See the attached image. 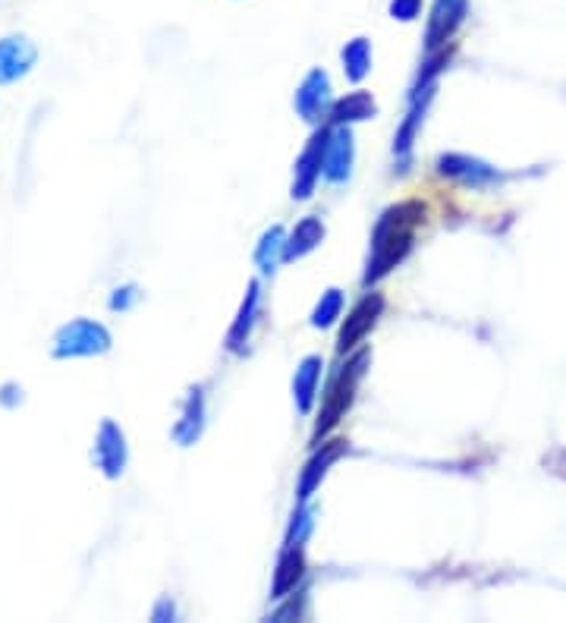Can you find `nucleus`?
Instances as JSON below:
<instances>
[{"label": "nucleus", "instance_id": "obj_23", "mask_svg": "<svg viewBox=\"0 0 566 623\" xmlns=\"http://www.w3.org/2000/svg\"><path fill=\"white\" fill-rule=\"evenodd\" d=\"M422 13V0H390V16L400 23H412Z\"/></svg>", "mask_w": 566, "mask_h": 623}, {"label": "nucleus", "instance_id": "obj_16", "mask_svg": "<svg viewBox=\"0 0 566 623\" xmlns=\"http://www.w3.org/2000/svg\"><path fill=\"white\" fill-rule=\"evenodd\" d=\"M324 240V224L321 218H315V214H309V218H302L293 233L287 236V249H283V262H296V259H306L309 252L318 249V243Z\"/></svg>", "mask_w": 566, "mask_h": 623}, {"label": "nucleus", "instance_id": "obj_20", "mask_svg": "<svg viewBox=\"0 0 566 623\" xmlns=\"http://www.w3.org/2000/svg\"><path fill=\"white\" fill-rule=\"evenodd\" d=\"M283 249H287V233H283V227L265 230V236H261V243L255 249V265L265 274H271L283 262Z\"/></svg>", "mask_w": 566, "mask_h": 623}, {"label": "nucleus", "instance_id": "obj_9", "mask_svg": "<svg viewBox=\"0 0 566 623\" xmlns=\"http://www.w3.org/2000/svg\"><path fill=\"white\" fill-rule=\"evenodd\" d=\"M38 60V48L26 35H7L0 38V85L19 82L32 73Z\"/></svg>", "mask_w": 566, "mask_h": 623}, {"label": "nucleus", "instance_id": "obj_22", "mask_svg": "<svg viewBox=\"0 0 566 623\" xmlns=\"http://www.w3.org/2000/svg\"><path fill=\"white\" fill-rule=\"evenodd\" d=\"M139 287L136 284H123V287H117L114 293H111V299H107V309L111 312H129L136 303H139Z\"/></svg>", "mask_w": 566, "mask_h": 623}, {"label": "nucleus", "instance_id": "obj_21", "mask_svg": "<svg viewBox=\"0 0 566 623\" xmlns=\"http://www.w3.org/2000/svg\"><path fill=\"white\" fill-rule=\"evenodd\" d=\"M340 312H343V293L331 287L328 293H321V299H318V306L312 312V328H331L334 321L340 318Z\"/></svg>", "mask_w": 566, "mask_h": 623}, {"label": "nucleus", "instance_id": "obj_8", "mask_svg": "<svg viewBox=\"0 0 566 623\" xmlns=\"http://www.w3.org/2000/svg\"><path fill=\"white\" fill-rule=\"evenodd\" d=\"M296 111L302 120L318 123L321 117H331L334 111V95H331V76L324 70H312L302 79L299 92H296Z\"/></svg>", "mask_w": 566, "mask_h": 623}, {"label": "nucleus", "instance_id": "obj_15", "mask_svg": "<svg viewBox=\"0 0 566 623\" xmlns=\"http://www.w3.org/2000/svg\"><path fill=\"white\" fill-rule=\"evenodd\" d=\"M258 306H261V290H258V284L252 281L249 290H246L243 306H239V312H236L233 328H230V334H227V350H230V353L246 350V343H249V337H252V328H255V321H258Z\"/></svg>", "mask_w": 566, "mask_h": 623}, {"label": "nucleus", "instance_id": "obj_17", "mask_svg": "<svg viewBox=\"0 0 566 623\" xmlns=\"http://www.w3.org/2000/svg\"><path fill=\"white\" fill-rule=\"evenodd\" d=\"M438 170L444 177H453L466 186H482L488 180H494V170L475 158H463V155H444L438 158Z\"/></svg>", "mask_w": 566, "mask_h": 623}, {"label": "nucleus", "instance_id": "obj_12", "mask_svg": "<svg viewBox=\"0 0 566 623\" xmlns=\"http://www.w3.org/2000/svg\"><path fill=\"white\" fill-rule=\"evenodd\" d=\"M302 573H306V551H302V545L287 542V548H283L280 561H277V570H274L271 598H287L296 589Z\"/></svg>", "mask_w": 566, "mask_h": 623}, {"label": "nucleus", "instance_id": "obj_24", "mask_svg": "<svg viewBox=\"0 0 566 623\" xmlns=\"http://www.w3.org/2000/svg\"><path fill=\"white\" fill-rule=\"evenodd\" d=\"M23 403V388H19V384H4V388H0V406H7V410H16V406Z\"/></svg>", "mask_w": 566, "mask_h": 623}, {"label": "nucleus", "instance_id": "obj_11", "mask_svg": "<svg viewBox=\"0 0 566 623\" xmlns=\"http://www.w3.org/2000/svg\"><path fill=\"white\" fill-rule=\"evenodd\" d=\"M346 454V441L337 438V441H324L318 444V450L312 454V460L306 463V469H302V479H299V504H306L315 488L321 485V479L328 476V469Z\"/></svg>", "mask_w": 566, "mask_h": 623}, {"label": "nucleus", "instance_id": "obj_14", "mask_svg": "<svg viewBox=\"0 0 566 623\" xmlns=\"http://www.w3.org/2000/svg\"><path fill=\"white\" fill-rule=\"evenodd\" d=\"M202 428H205V394H202V388H192L183 403L180 422L173 425V441H177L180 447H189L202 438Z\"/></svg>", "mask_w": 566, "mask_h": 623}, {"label": "nucleus", "instance_id": "obj_13", "mask_svg": "<svg viewBox=\"0 0 566 623\" xmlns=\"http://www.w3.org/2000/svg\"><path fill=\"white\" fill-rule=\"evenodd\" d=\"M321 369H324L321 356H306L299 362V369L293 375V400H296L299 413H312L315 397H318V384H321Z\"/></svg>", "mask_w": 566, "mask_h": 623}, {"label": "nucleus", "instance_id": "obj_4", "mask_svg": "<svg viewBox=\"0 0 566 623\" xmlns=\"http://www.w3.org/2000/svg\"><path fill=\"white\" fill-rule=\"evenodd\" d=\"M92 460L101 469L104 479H120L123 476V469L129 463V447H126L123 428L114 419H104L98 425L95 447H92Z\"/></svg>", "mask_w": 566, "mask_h": 623}, {"label": "nucleus", "instance_id": "obj_18", "mask_svg": "<svg viewBox=\"0 0 566 623\" xmlns=\"http://www.w3.org/2000/svg\"><path fill=\"white\" fill-rule=\"evenodd\" d=\"M378 114V104H375V98L368 95V92H350L346 98H340V101H334V111H331V117H334V123H359V120H372Z\"/></svg>", "mask_w": 566, "mask_h": 623}, {"label": "nucleus", "instance_id": "obj_1", "mask_svg": "<svg viewBox=\"0 0 566 623\" xmlns=\"http://www.w3.org/2000/svg\"><path fill=\"white\" fill-rule=\"evenodd\" d=\"M425 221V208L419 202H400L390 205L372 233V252H368V268H365V287L381 281L384 274L394 271L412 249L416 230Z\"/></svg>", "mask_w": 566, "mask_h": 623}, {"label": "nucleus", "instance_id": "obj_2", "mask_svg": "<svg viewBox=\"0 0 566 623\" xmlns=\"http://www.w3.org/2000/svg\"><path fill=\"white\" fill-rule=\"evenodd\" d=\"M368 369V350H359L350 362L343 365V369L334 375L331 381V388L328 394L321 397V413H318V422H315V432H312V441L321 444V438L334 432L337 422L346 416V410L353 406L356 400V388H359V381Z\"/></svg>", "mask_w": 566, "mask_h": 623}, {"label": "nucleus", "instance_id": "obj_3", "mask_svg": "<svg viewBox=\"0 0 566 623\" xmlns=\"http://www.w3.org/2000/svg\"><path fill=\"white\" fill-rule=\"evenodd\" d=\"M111 331L95 318H73L70 325H63L54 334L51 356L54 359H89V356H104L111 350Z\"/></svg>", "mask_w": 566, "mask_h": 623}, {"label": "nucleus", "instance_id": "obj_7", "mask_svg": "<svg viewBox=\"0 0 566 623\" xmlns=\"http://www.w3.org/2000/svg\"><path fill=\"white\" fill-rule=\"evenodd\" d=\"M328 139H331V130H318L306 152L299 155L296 161V177H293V199H309L318 180L324 177V152H328Z\"/></svg>", "mask_w": 566, "mask_h": 623}, {"label": "nucleus", "instance_id": "obj_19", "mask_svg": "<svg viewBox=\"0 0 566 623\" xmlns=\"http://www.w3.org/2000/svg\"><path fill=\"white\" fill-rule=\"evenodd\" d=\"M340 57H343V73L350 82H362L372 73V41L368 38H353Z\"/></svg>", "mask_w": 566, "mask_h": 623}, {"label": "nucleus", "instance_id": "obj_10", "mask_svg": "<svg viewBox=\"0 0 566 623\" xmlns=\"http://www.w3.org/2000/svg\"><path fill=\"white\" fill-rule=\"evenodd\" d=\"M356 161V142L350 126H340L328 139V152H324V180L328 183H346L353 174Z\"/></svg>", "mask_w": 566, "mask_h": 623}, {"label": "nucleus", "instance_id": "obj_6", "mask_svg": "<svg viewBox=\"0 0 566 623\" xmlns=\"http://www.w3.org/2000/svg\"><path fill=\"white\" fill-rule=\"evenodd\" d=\"M466 10H469V0H434L431 16H428V29H425L428 54L447 48V41L456 35V29L463 26Z\"/></svg>", "mask_w": 566, "mask_h": 623}, {"label": "nucleus", "instance_id": "obj_5", "mask_svg": "<svg viewBox=\"0 0 566 623\" xmlns=\"http://www.w3.org/2000/svg\"><path fill=\"white\" fill-rule=\"evenodd\" d=\"M384 312V296L381 293H365L359 303L353 306V312L346 315L343 328H340V337H337V350L340 353H350L353 347L365 340V334L378 325V318Z\"/></svg>", "mask_w": 566, "mask_h": 623}, {"label": "nucleus", "instance_id": "obj_25", "mask_svg": "<svg viewBox=\"0 0 566 623\" xmlns=\"http://www.w3.org/2000/svg\"><path fill=\"white\" fill-rule=\"evenodd\" d=\"M173 617H177V608H173V601H170V598H161L158 605H155V611H151V620H158V623L173 620Z\"/></svg>", "mask_w": 566, "mask_h": 623}]
</instances>
